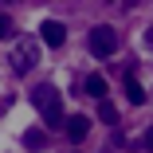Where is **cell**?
I'll return each instance as SVG.
<instances>
[{
    "label": "cell",
    "mask_w": 153,
    "mask_h": 153,
    "mask_svg": "<svg viewBox=\"0 0 153 153\" xmlns=\"http://www.w3.org/2000/svg\"><path fill=\"white\" fill-rule=\"evenodd\" d=\"M32 102H36V110L43 114V122H47L51 130H67L71 118L63 114V102H59V90H55V86H47V82L36 86V90H32Z\"/></svg>",
    "instance_id": "cell-1"
},
{
    "label": "cell",
    "mask_w": 153,
    "mask_h": 153,
    "mask_svg": "<svg viewBox=\"0 0 153 153\" xmlns=\"http://www.w3.org/2000/svg\"><path fill=\"white\" fill-rule=\"evenodd\" d=\"M36 59H39V43H36V39H16L12 55H8V67H12L16 75H27V71L36 67Z\"/></svg>",
    "instance_id": "cell-2"
},
{
    "label": "cell",
    "mask_w": 153,
    "mask_h": 153,
    "mask_svg": "<svg viewBox=\"0 0 153 153\" xmlns=\"http://www.w3.org/2000/svg\"><path fill=\"white\" fill-rule=\"evenodd\" d=\"M118 51V32L110 24H98V27H90V55L94 59H110Z\"/></svg>",
    "instance_id": "cell-3"
},
{
    "label": "cell",
    "mask_w": 153,
    "mask_h": 153,
    "mask_svg": "<svg viewBox=\"0 0 153 153\" xmlns=\"http://www.w3.org/2000/svg\"><path fill=\"white\" fill-rule=\"evenodd\" d=\"M39 36H43L47 47H63V43H67V27L59 24V20H43V24H39Z\"/></svg>",
    "instance_id": "cell-4"
},
{
    "label": "cell",
    "mask_w": 153,
    "mask_h": 153,
    "mask_svg": "<svg viewBox=\"0 0 153 153\" xmlns=\"http://www.w3.org/2000/svg\"><path fill=\"white\" fill-rule=\"evenodd\" d=\"M86 130H90V118H86V114H75V118L67 122V137H71V141H82Z\"/></svg>",
    "instance_id": "cell-5"
},
{
    "label": "cell",
    "mask_w": 153,
    "mask_h": 153,
    "mask_svg": "<svg viewBox=\"0 0 153 153\" xmlns=\"http://www.w3.org/2000/svg\"><path fill=\"white\" fill-rule=\"evenodd\" d=\"M86 94L106 102V75H86Z\"/></svg>",
    "instance_id": "cell-6"
},
{
    "label": "cell",
    "mask_w": 153,
    "mask_h": 153,
    "mask_svg": "<svg viewBox=\"0 0 153 153\" xmlns=\"http://www.w3.org/2000/svg\"><path fill=\"white\" fill-rule=\"evenodd\" d=\"M126 94H130V102H134V106H141V102H145V90H141V82H137V75H134V71L126 75Z\"/></svg>",
    "instance_id": "cell-7"
},
{
    "label": "cell",
    "mask_w": 153,
    "mask_h": 153,
    "mask_svg": "<svg viewBox=\"0 0 153 153\" xmlns=\"http://www.w3.org/2000/svg\"><path fill=\"white\" fill-rule=\"evenodd\" d=\"M98 122H106V126H118V110H114V102H98Z\"/></svg>",
    "instance_id": "cell-8"
},
{
    "label": "cell",
    "mask_w": 153,
    "mask_h": 153,
    "mask_svg": "<svg viewBox=\"0 0 153 153\" xmlns=\"http://www.w3.org/2000/svg\"><path fill=\"white\" fill-rule=\"evenodd\" d=\"M24 145H27V149H39V145H43V134H39V130H27V134H24Z\"/></svg>",
    "instance_id": "cell-9"
},
{
    "label": "cell",
    "mask_w": 153,
    "mask_h": 153,
    "mask_svg": "<svg viewBox=\"0 0 153 153\" xmlns=\"http://www.w3.org/2000/svg\"><path fill=\"white\" fill-rule=\"evenodd\" d=\"M8 36H12V20H8V16H0V39H8Z\"/></svg>",
    "instance_id": "cell-10"
},
{
    "label": "cell",
    "mask_w": 153,
    "mask_h": 153,
    "mask_svg": "<svg viewBox=\"0 0 153 153\" xmlns=\"http://www.w3.org/2000/svg\"><path fill=\"white\" fill-rule=\"evenodd\" d=\"M141 39H145V47L153 51V27H145V36H141Z\"/></svg>",
    "instance_id": "cell-11"
},
{
    "label": "cell",
    "mask_w": 153,
    "mask_h": 153,
    "mask_svg": "<svg viewBox=\"0 0 153 153\" xmlns=\"http://www.w3.org/2000/svg\"><path fill=\"white\" fill-rule=\"evenodd\" d=\"M145 145H149V149H153V126H149V130H145Z\"/></svg>",
    "instance_id": "cell-12"
}]
</instances>
